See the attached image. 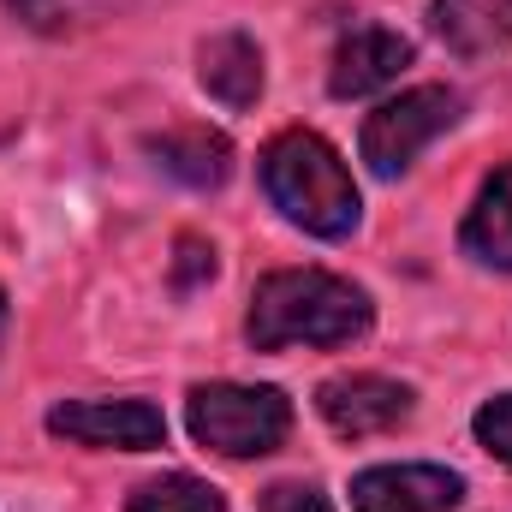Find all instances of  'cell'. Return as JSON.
<instances>
[{
    "label": "cell",
    "instance_id": "1",
    "mask_svg": "<svg viewBox=\"0 0 512 512\" xmlns=\"http://www.w3.org/2000/svg\"><path fill=\"white\" fill-rule=\"evenodd\" d=\"M370 292L328 274V268H274L251 292V334L256 352H286V346H346L370 328Z\"/></svg>",
    "mask_w": 512,
    "mask_h": 512
},
{
    "label": "cell",
    "instance_id": "2",
    "mask_svg": "<svg viewBox=\"0 0 512 512\" xmlns=\"http://www.w3.org/2000/svg\"><path fill=\"white\" fill-rule=\"evenodd\" d=\"M262 185H268V203L316 239H346L364 215L352 167L316 131H280L262 149Z\"/></svg>",
    "mask_w": 512,
    "mask_h": 512
},
{
    "label": "cell",
    "instance_id": "3",
    "mask_svg": "<svg viewBox=\"0 0 512 512\" xmlns=\"http://www.w3.org/2000/svg\"><path fill=\"white\" fill-rule=\"evenodd\" d=\"M185 423L197 447L221 459H262L286 441L292 429V399L280 387H239V382H203L185 399Z\"/></svg>",
    "mask_w": 512,
    "mask_h": 512
},
{
    "label": "cell",
    "instance_id": "4",
    "mask_svg": "<svg viewBox=\"0 0 512 512\" xmlns=\"http://www.w3.org/2000/svg\"><path fill=\"white\" fill-rule=\"evenodd\" d=\"M453 120H459V96L447 84H423V90H405V96L382 102L364 120V161H370V173H382V179L405 173Z\"/></svg>",
    "mask_w": 512,
    "mask_h": 512
},
{
    "label": "cell",
    "instance_id": "5",
    "mask_svg": "<svg viewBox=\"0 0 512 512\" xmlns=\"http://www.w3.org/2000/svg\"><path fill=\"white\" fill-rule=\"evenodd\" d=\"M48 435L78 441V447H120L149 453L167 441V423L149 399H66L48 411Z\"/></svg>",
    "mask_w": 512,
    "mask_h": 512
},
{
    "label": "cell",
    "instance_id": "6",
    "mask_svg": "<svg viewBox=\"0 0 512 512\" xmlns=\"http://www.w3.org/2000/svg\"><path fill=\"white\" fill-rule=\"evenodd\" d=\"M465 477L447 465H376L352 477V512H453Z\"/></svg>",
    "mask_w": 512,
    "mask_h": 512
},
{
    "label": "cell",
    "instance_id": "7",
    "mask_svg": "<svg viewBox=\"0 0 512 512\" xmlns=\"http://www.w3.org/2000/svg\"><path fill=\"white\" fill-rule=\"evenodd\" d=\"M316 411L328 417L334 435L364 441V435H387L411 417V387L387 382V376H334L316 387Z\"/></svg>",
    "mask_w": 512,
    "mask_h": 512
},
{
    "label": "cell",
    "instance_id": "8",
    "mask_svg": "<svg viewBox=\"0 0 512 512\" xmlns=\"http://www.w3.org/2000/svg\"><path fill=\"white\" fill-rule=\"evenodd\" d=\"M411 66V42L399 30H382V24H358L340 48H334V72H328V90L340 102H358V96H376L387 90L399 72Z\"/></svg>",
    "mask_w": 512,
    "mask_h": 512
},
{
    "label": "cell",
    "instance_id": "9",
    "mask_svg": "<svg viewBox=\"0 0 512 512\" xmlns=\"http://www.w3.org/2000/svg\"><path fill=\"white\" fill-rule=\"evenodd\" d=\"M143 149L155 155L161 173H173V179L191 185V191H215V185H227V173H233V143L209 126L161 131V137H149Z\"/></svg>",
    "mask_w": 512,
    "mask_h": 512
},
{
    "label": "cell",
    "instance_id": "10",
    "mask_svg": "<svg viewBox=\"0 0 512 512\" xmlns=\"http://www.w3.org/2000/svg\"><path fill=\"white\" fill-rule=\"evenodd\" d=\"M197 78L221 108H256V96H262V48L245 30H221V36L203 42Z\"/></svg>",
    "mask_w": 512,
    "mask_h": 512
},
{
    "label": "cell",
    "instance_id": "11",
    "mask_svg": "<svg viewBox=\"0 0 512 512\" xmlns=\"http://www.w3.org/2000/svg\"><path fill=\"white\" fill-rule=\"evenodd\" d=\"M459 245L483 268H512V161L483 179V191L459 227Z\"/></svg>",
    "mask_w": 512,
    "mask_h": 512
},
{
    "label": "cell",
    "instance_id": "12",
    "mask_svg": "<svg viewBox=\"0 0 512 512\" xmlns=\"http://www.w3.org/2000/svg\"><path fill=\"white\" fill-rule=\"evenodd\" d=\"M435 30L465 60L495 54L512 42V0H435Z\"/></svg>",
    "mask_w": 512,
    "mask_h": 512
},
{
    "label": "cell",
    "instance_id": "13",
    "mask_svg": "<svg viewBox=\"0 0 512 512\" xmlns=\"http://www.w3.org/2000/svg\"><path fill=\"white\" fill-rule=\"evenodd\" d=\"M126 512H227L221 489H209L203 477H185V471H167V477H149L131 489Z\"/></svg>",
    "mask_w": 512,
    "mask_h": 512
},
{
    "label": "cell",
    "instance_id": "14",
    "mask_svg": "<svg viewBox=\"0 0 512 512\" xmlns=\"http://www.w3.org/2000/svg\"><path fill=\"white\" fill-rule=\"evenodd\" d=\"M477 441H483L501 465H512V393L489 399V405L477 411Z\"/></svg>",
    "mask_w": 512,
    "mask_h": 512
},
{
    "label": "cell",
    "instance_id": "15",
    "mask_svg": "<svg viewBox=\"0 0 512 512\" xmlns=\"http://www.w3.org/2000/svg\"><path fill=\"white\" fill-rule=\"evenodd\" d=\"M262 512H334L316 483H274L262 489Z\"/></svg>",
    "mask_w": 512,
    "mask_h": 512
},
{
    "label": "cell",
    "instance_id": "16",
    "mask_svg": "<svg viewBox=\"0 0 512 512\" xmlns=\"http://www.w3.org/2000/svg\"><path fill=\"white\" fill-rule=\"evenodd\" d=\"M0 6H6L12 18H24L30 30H42V36H54V30L66 24V6H60V0H0Z\"/></svg>",
    "mask_w": 512,
    "mask_h": 512
},
{
    "label": "cell",
    "instance_id": "17",
    "mask_svg": "<svg viewBox=\"0 0 512 512\" xmlns=\"http://www.w3.org/2000/svg\"><path fill=\"white\" fill-rule=\"evenodd\" d=\"M209 274H215V251H209V245H197V239H179V286L209 280Z\"/></svg>",
    "mask_w": 512,
    "mask_h": 512
},
{
    "label": "cell",
    "instance_id": "18",
    "mask_svg": "<svg viewBox=\"0 0 512 512\" xmlns=\"http://www.w3.org/2000/svg\"><path fill=\"white\" fill-rule=\"evenodd\" d=\"M0 334H6V292H0Z\"/></svg>",
    "mask_w": 512,
    "mask_h": 512
}]
</instances>
